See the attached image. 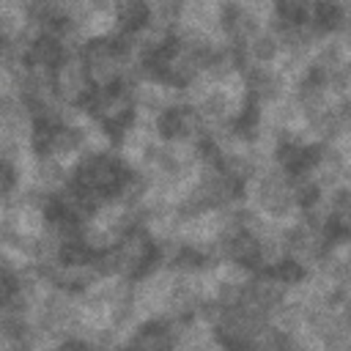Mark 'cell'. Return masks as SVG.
Returning <instances> with one entry per match:
<instances>
[{"instance_id": "cell-1", "label": "cell", "mask_w": 351, "mask_h": 351, "mask_svg": "<svg viewBox=\"0 0 351 351\" xmlns=\"http://www.w3.org/2000/svg\"><path fill=\"white\" fill-rule=\"evenodd\" d=\"M90 80H88V69L80 52H66L58 66H55V93L60 101L66 104H80L85 99V93L90 90Z\"/></svg>"}, {"instance_id": "cell-2", "label": "cell", "mask_w": 351, "mask_h": 351, "mask_svg": "<svg viewBox=\"0 0 351 351\" xmlns=\"http://www.w3.org/2000/svg\"><path fill=\"white\" fill-rule=\"evenodd\" d=\"M63 55H66V49H63V44H60V38H58L55 33H44V36H38V38L27 47L25 60H27V63H38V66L55 69Z\"/></svg>"}]
</instances>
